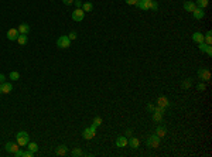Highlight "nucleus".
<instances>
[{
    "instance_id": "1",
    "label": "nucleus",
    "mask_w": 212,
    "mask_h": 157,
    "mask_svg": "<svg viewBox=\"0 0 212 157\" xmlns=\"http://www.w3.org/2000/svg\"><path fill=\"white\" fill-rule=\"evenodd\" d=\"M16 142L19 143V146H20V147H24V146H27V145H29V142H30L29 133H27V132H19L16 135Z\"/></svg>"
},
{
    "instance_id": "2",
    "label": "nucleus",
    "mask_w": 212,
    "mask_h": 157,
    "mask_svg": "<svg viewBox=\"0 0 212 157\" xmlns=\"http://www.w3.org/2000/svg\"><path fill=\"white\" fill-rule=\"evenodd\" d=\"M160 140H161V139H160L157 135H151V136L147 137V146L151 147V149H157L160 146Z\"/></svg>"
},
{
    "instance_id": "3",
    "label": "nucleus",
    "mask_w": 212,
    "mask_h": 157,
    "mask_svg": "<svg viewBox=\"0 0 212 157\" xmlns=\"http://www.w3.org/2000/svg\"><path fill=\"white\" fill-rule=\"evenodd\" d=\"M198 78H200L202 82L211 81V72H209L208 68H200V70H198Z\"/></svg>"
},
{
    "instance_id": "4",
    "label": "nucleus",
    "mask_w": 212,
    "mask_h": 157,
    "mask_svg": "<svg viewBox=\"0 0 212 157\" xmlns=\"http://www.w3.org/2000/svg\"><path fill=\"white\" fill-rule=\"evenodd\" d=\"M82 136H84L85 140H91V139H94V137L96 136V128H94V126L91 125L89 128H86L85 130H84Z\"/></svg>"
},
{
    "instance_id": "5",
    "label": "nucleus",
    "mask_w": 212,
    "mask_h": 157,
    "mask_svg": "<svg viewBox=\"0 0 212 157\" xmlns=\"http://www.w3.org/2000/svg\"><path fill=\"white\" fill-rule=\"evenodd\" d=\"M57 46L61 48V50H65L71 46V40L68 38V36H61V37L57 40Z\"/></svg>"
},
{
    "instance_id": "6",
    "label": "nucleus",
    "mask_w": 212,
    "mask_h": 157,
    "mask_svg": "<svg viewBox=\"0 0 212 157\" xmlns=\"http://www.w3.org/2000/svg\"><path fill=\"white\" fill-rule=\"evenodd\" d=\"M84 17H85V12H84L82 9H75L72 12V20L77 21V23L84 20Z\"/></svg>"
},
{
    "instance_id": "7",
    "label": "nucleus",
    "mask_w": 212,
    "mask_h": 157,
    "mask_svg": "<svg viewBox=\"0 0 212 157\" xmlns=\"http://www.w3.org/2000/svg\"><path fill=\"white\" fill-rule=\"evenodd\" d=\"M4 149H6V152H7V153L14 154L17 150L20 149V146H19V143H17V142H16V143H13V142H9V143H6Z\"/></svg>"
},
{
    "instance_id": "8",
    "label": "nucleus",
    "mask_w": 212,
    "mask_h": 157,
    "mask_svg": "<svg viewBox=\"0 0 212 157\" xmlns=\"http://www.w3.org/2000/svg\"><path fill=\"white\" fill-rule=\"evenodd\" d=\"M19 30L17 29H10L7 30V40H10V41H16L17 37H19Z\"/></svg>"
},
{
    "instance_id": "9",
    "label": "nucleus",
    "mask_w": 212,
    "mask_h": 157,
    "mask_svg": "<svg viewBox=\"0 0 212 157\" xmlns=\"http://www.w3.org/2000/svg\"><path fill=\"white\" fill-rule=\"evenodd\" d=\"M197 9V6H195V2H191V0H187V2H184V10L185 12H194Z\"/></svg>"
},
{
    "instance_id": "10",
    "label": "nucleus",
    "mask_w": 212,
    "mask_h": 157,
    "mask_svg": "<svg viewBox=\"0 0 212 157\" xmlns=\"http://www.w3.org/2000/svg\"><path fill=\"white\" fill-rule=\"evenodd\" d=\"M192 16H194V19H197V20H201V19H204L205 16V12H204V9H200V7H197L194 12H192Z\"/></svg>"
},
{
    "instance_id": "11",
    "label": "nucleus",
    "mask_w": 212,
    "mask_h": 157,
    "mask_svg": "<svg viewBox=\"0 0 212 157\" xmlns=\"http://www.w3.org/2000/svg\"><path fill=\"white\" fill-rule=\"evenodd\" d=\"M157 106L168 108L170 106V101H168L166 96H159V99H157Z\"/></svg>"
},
{
    "instance_id": "12",
    "label": "nucleus",
    "mask_w": 212,
    "mask_h": 157,
    "mask_svg": "<svg viewBox=\"0 0 212 157\" xmlns=\"http://www.w3.org/2000/svg\"><path fill=\"white\" fill-rule=\"evenodd\" d=\"M116 147H126L127 146V139L126 136H119L118 139H116Z\"/></svg>"
},
{
    "instance_id": "13",
    "label": "nucleus",
    "mask_w": 212,
    "mask_h": 157,
    "mask_svg": "<svg viewBox=\"0 0 212 157\" xmlns=\"http://www.w3.org/2000/svg\"><path fill=\"white\" fill-rule=\"evenodd\" d=\"M17 30H19V33L20 34H29L30 33V26L27 24V23H21V24L17 27Z\"/></svg>"
},
{
    "instance_id": "14",
    "label": "nucleus",
    "mask_w": 212,
    "mask_h": 157,
    "mask_svg": "<svg viewBox=\"0 0 212 157\" xmlns=\"http://www.w3.org/2000/svg\"><path fill=\"white\" fill-rule=\"evenodd\" d=\"M127 145L130 146L132 149H139L140 140H139V139H136V137H130V139L127 140Z\"/></svg>"
},
{
    "instance_id": "15",
    "label": "nucleus",
    "mask_w": 212,
    "mask_h": 157,
    "mask_svg": "<svg viewBox=\"0 0 212 157\" xmlns=\"http://www.w3.org/2000/svg\"><path fill=\"white\" fill-rule=\"evenodd\" d=\"M57 156L62 157V156H67V153H68V147H67L65 145H61V146H58L57 147Z\"/></svg>"
},
{
    "instance_id": "16",
    "label": "nucleus",
    "mask_w": 212,
    "mask_h": 157,
    "mask_svg": "<svg viewBox=\"0 0 212 157\" xmlns=\"http://www.w3.org/2000/svg\"><path fill=\"white\" fill-rule=\"evenodd\" d=\"M149 3H150V0H137L136 6L142 10H149Z\"/></svg>"
},
{
    "instance_id": "17",
    "label": "nucleus",
    "mask_w": 212,
    "mask_h": 157,
    "mask_svg": "<svg viewBox=\"0 0 212 157\" xmlns=\"http://www.w3.org/2000/svg\"><path fill=\"white\" fill-rule=\"evenodd\" d=\"M192 40H194L197 44H200V43L204 41V34L200 33V31H195V33L192 34Z\"/></svg>"
},
{
    "instance_id": "18",
    "label": "nucleus",
    "mask_w": 212,
    "mask_h": 157,
    "mask_svg": "<svg viewBox=\"0 0 212 157\" xmlns=\"http://www.w3.org/2000/svg\"><path fill=\"white\" fill-rule=\"evenodd\" d=\"M166 133H167V129L164 128V126H157V129H156V133H154V135H157L160 139H163V137L166 136Z\"/></svg>"
},
{
    "instance_id": "19",
    "label": "nucleus",
    "mask_w": 212,
    "mask_h": 157,
    "mask_svg": "<svg viewBox=\"0 0 212 157\" xmlns=\"http://www.w3.org/2000/svg\"><path fill=\"white\" fill-rule=\"evenodd\" d=\"M12 91H13V87L10 82L2 84V94H10Z\"/></svg>"
},
{
    "instance_id": "20",
    "label": "nucleus",
    "mask_w": 212,
    "mask_h": 157,
    "mask_svg": "<svg viewBox=\"0 0 212 157\" xmlns=\"http://www.w3.org/2000/svg\"><path fill=\"white\" fill-rule=\"evenodd\" d=\"M20 46H26L27 44V41H29V38H27V34H19V37H17L16 40Z\"/></svg>"
},
{
    "instance_id": "21",
    "label": "nucleus",
    "mask_w": 212,
    "mask_h": 157,
    "mask_svg": "<svg viewBox=\"0 0 212 157\" xmlns=\"http://www.w3.org/2000/svg\"><path fill=\"white\" fill-rule=\"evenodd\" d=\"M153 120H154L156 123H161V122H163V115L154 111L153 112Z\"/></svg>"
},
{
    "instance_id": "22",
    "label": "nucleus",
    "mask_w": 212,
    "mask_h": 157,
    "mask_svg": "<svg viewBox=\"0 0 212 157\" xmlns=\"http://www.w3.org/2000/svg\"><path fill=\"white\" fill-rule=\"evenodd\" d=\"M208 4H209V0H197L195 2V6L200 9H205Z\"/></svg>"
},
{
    "instance_id": "23",
    "label": "nucleus",
    "mask_w": 212,
    "mask_h": 157,
    "mask_svg": "<svg viewBox=\"0 0 212 157\" xmlns=\"http://www.w3.org/2000/svg\"><path fill=\"white\" fill-rule=\"evenodd\" d=\"M92 9H94V4L91 2H84V4H82V10L84 12H92Z\"/></svg>"
},
{
    "instance_id": "24",
    "label": "nucleus",
    "mask_w": 212,
    "mask_h": 157,
    "mask_svg": "<svg viewBox=\"0 0 212 157\" xmlns=\"http://www.w3.org/2000/svg\"><path fill=\"white\" fill-rule=\"evenodd\" d=\"M204 43L205 44H208V46L212 44V31H208V33L204 36Z\"/></svg>"
},
{
    "instance_id": "25",
    "label": "nucleus",
    "mask_w": 212,
    "mask_h": 157,
    "mask_svg": "<svg viewBox=\"0 0 212 157\" xmlns=\"http://www.w3.org/2000/svg\"><path fill=\"white\" fill-rule=\"evenodd\" d=\"M149 10L157 12V10H159V3H157V2H154V0H150V3H149Z\"/></svg>"
},
{
    "instance_id": "26",
    "label": "nucleus",
    "mask_w": 212,
    "mask_h": 157,
    "mask_svg": "<svg viewBox=\"0 0 212 157\" xmlns=\"http://www.w3.org/2000/svg\"><path fill=\"white\" fill-rule=\"evenodd\" d=\"M9 78L12 79V81H19V79H20V74H19L17 71H12L10 75H9Z\"/></svg>"
},
{
    "instance_id": "27",
    "label": "nucleus",
    "mask_w": 212,
    "mask_h": 157,
    "mask_svg": "<svg viewBox=\"0 0 212 157\" xmlns=\"http://www.w3.org/2000/svg\"><path fill=\"white\" fill-rule=\"evenodd\" d=\"M29 150L30 152H33V153H37V152H38V146H37V143H30L29 142Z\"/></svg>"
},
{
    "instance_id": "28",
    "label": "nucleus",
    "mask_w": 212,
    "mask_h": 157,
    "mask_svg": "<svg viewBox=\"0 0 212 157\" xmlns=\"http://www.w3.org/2000/svg\"><path fill=\"white\" fill-rule=\"evenodd\" d=\"M102 125V118H99V116H96L94 119V123H92V126L94 128H98V126H101Z\"/></svg>"
},
{
    "instance_id": "29",
    "label": "nucleus",
    "mask_w": 212,
    "mask_h": 157,
    "mask_svg": "<svg viewBox=\"0 0 212 157\" xmlns=\"http://www.w3.org/2000/svg\"><path fill=\"white\" fill-rule=\"evenodd\" d=\"M181 87H183L184 89H188V88L191 87V79H190V78H187V79H185V81H184L183 84H181Z\"/></svg>"
},
{
    "instance_id": "30",
    "label": "nucleus",
    "mask_w": 212,
    "mask_h": 157,
    "mask_svg": "<svg viewBox=\"0 0 212 157\" xmlns=\"http://www.w3.org/2000/svg\"><path fill=\"white\" fill-rule=\"evenodd\" d=\"M71 154H72L74 157H78V156H82V154H84V152H82L81 149H74L72 152H71Z\"/></svg>"
},
{
    "instance_id": "31",
    "label": "nucleus",
    "mask_w": 212,
    "mask_h": 157,
    "mask_svg": "<svg viewBox=\"0 0 212 157\" xmlns=\"http://www.w3.org/2000/svg\"><path fill=\"white\" fill-rule=\"evenodd\" d=\"M68 38H70L71 41H74V40H77V31H71V33L68 34Z\"/></svg>"
},
{
    "instance_id": "32",
    "label": "nucleus",
    "mask_w": 212,
    "mask_h": 157,
    "mask_svg": "<svg viewBox=\"0 0 212 157\" xmlns=\"http://www.w3.org/2000/svg\"><path fill=\"white\" fill-rule=\"evenodd\" d=\"M197 89L200 92H204L205 89H207V87H205V84L204 82H201V84H198V87H197Z\"/></svg>"
},
{
    "instance_id": "33",
    "label": "nucleus",
    "mask_w": 212,
    "mask_h": 157,
    "mask_svg": "<svg viewBox=\"0 0 212 157\" xmlns=\"http://www.w3.org/2000/svg\"><path fill=\"white\" fill-rule=\"evenodd\" d=\"M156 112H159V113H161V115H164V113H166V108H161V106H157L154 109Z\"/></svg>"
},
{
    "instance_id": "34",
    "label": "nucleus",
    "mask_w": 212,
    "mask_h": 157,
    "mask_svg": "<svg viewBox=\"0 0 212 157\" xmlns=\"http://www.w3.org/2000/svg\"><path fill=\"white\" fill-rule=\"evenodd\" d=\"M205 54H207L208 57H211V55H212V47L211 46H207V48H205Z\"/></svg>"
},
{
    "instance_id": "35",
    "label": "nucleus",
    "mask_w": 212,
    "mask_h": 157,
    "mask_svg": "<svg viewBox=\"0 0 212 157\" xmlns=\"http://www.w3.org/2000/svg\"><path fill=\"white\" fill-rule=\"evenodd\" d=\"M74 3H75L77 9H82V4H84V2H82V0H74Z\"/></svg>"
},
{
    "instance_id": "36",
    "label": "nucleus",
    "mask_w": 212,
    "mask_h": 157,
    "mask_svg": "<svg viewBox=\"0 0 212 157\" xmlns=\"http://www.w3.org/2000/svg\"><path fill=\"white\" fill-rule=\"evenodd\" d=\"M207 46H208V44H205L204 41H202V43H200V44H198V47H200V50L202 51V53H205V48H207Z\"/></svg>"
},
{
    "instance_id": "37",
    "label": "nucleus",
    "mask_w": 212,
    "mask_h": 157,
    "mask_svg": "<svg viewBox=\"0 0 212 157\" xmlns=\"http://www.w3.org/2000/svg\"><path fill=\"white\" fill-rule=\"evenodd\" d=\"M154 109H156V106H154V105H147V111H149V112H151V113H153V112H154Z\"/></svg>"
},
{
    "instance_id": "38",
    "label": "nucleus",
    "mask_w": 212,
    "mask_h": 157,
    "mask_svg": "<svg viewBox=\"0 0 212 157\" xmlns=\"http://www.w3.org/2000/svg\"><path fill=\"white\" fill-rule=\"evenodd\" d=\"M127 4H130V6H136V3H137V0H125Z\"/></svg>"
},
{
    "instance_id": "39",
    "label": "nucleus",
    "mask_w": 212,
    "mask_h": 157,
    "mask_svg": "<svg viewBox=\"0 0 212 157\" xmlns=\"http://www.w3.org/2000/svg\"><path fill=\"white\" fill-rule=\"evenodd\" d=\"M6 82V77L3 74H0V84H4Z\"/></svg>"
},
{
    "instance_id": "40",
    "label": "nucleus",
    "mask_w": 212,
    "mask_h": 157,
    "mask_svg": "<svg viewBox=\"0 0 212 157\" xmlns=\"http://www.w3.org/2000/svg\"><path fill=\"white\" fill-rule=\"evenodd\" d=\"M64 2V4H67V6H70V4L74 3V0H62Z\"/></svg>"
},
{
    "instance_id": "41",
    "label": "nucleus",
    "mask_w": 212,
    "mask_h": 157,
    "mask_svg": "<svg viewBox=\"0 0 212 157\" xmlns=\"http://www.w3.org/2000/svg\"><path fill=\"white\" fill-rule=\"evenodd\" d=\"M130 135H132V130H130V129H129V130H127V132H126V136H130Z\"/></svg>"
},
{
    "instance_id": "42",
    "label": "nucleus",
    "mask_w": 212,
    "mask_h": 157,
    "mask_svg": "<svg viewBox=\"0 0 212 157\" xmlns=\"http://www.w3.org/2000/svg\"><path fill=\"white\" fill-rule=\"evenodd\" d=\"M0 94H2V84H0Z\"/></svg>"
},
{
    "instance_id": "43",
    "label": "nucleus",
    "mask_w": 212,
    "mask_h": 157,
    "mask_svg": "<svg viewBox=\"0 0 212 157\" xmlns=\"http://www.w3.org/2000/svg\"><path fill=\"white\" fill-rule=\"evenodd\" d=\"M154 2H157V0H154Z\"/></svg>"
}]
</instances>
